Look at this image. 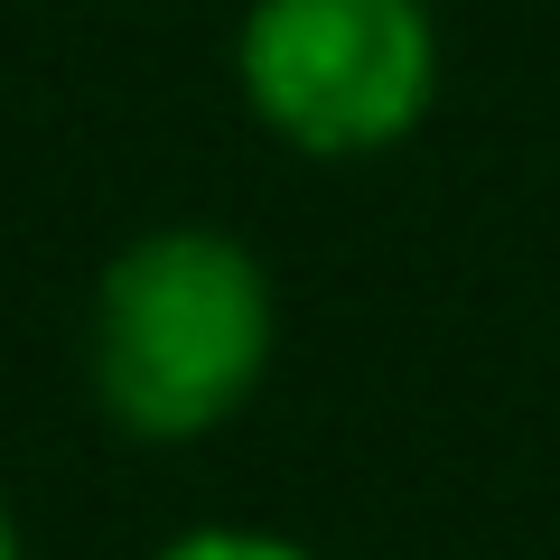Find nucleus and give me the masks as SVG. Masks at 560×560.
Wrapping results in <instances>:
<instances>
[{"instance_id": "1", "label": "nucleus", "mask_w": 560, "mask_h": 560, "mask_svg": "<svg viewBox=\"0 0 560 560\" xmlns=\"http://www.w3.org/2000/svg\"><path fill=\"white\" fill-rule=\"evenodd\" d=\"M280 300L253 243L215 224H160L113 253L94 290V401L121 440L187 448L243 411L271 374Z\"/></svg>"}, {"instance_id": "2", "label": "nucleus", "mask_w": 560, "mask_h": 560, "mask_svg": "<svg viewBox=\"0 0 560 560\" xmlns=\"http://www.w3.org/2000/svg\"><path fill=\"white\" fill-rule=\"evenodd\" d=\"M253 121L308 160H374L440 103L430 0H253L234 38Z\"/></svg>"}, {"instance_id": "3", "label": "nucleus", "mask_w": 560, "mask_h": 560, "mask_svg": "<svg viewBox=\"0 0 560 560\" xmlns=\"http://www.w3.org/2000/svg\"><path fill=\"white\" fill-rule=\"evenodd\" d=\"M150 560H308L300 541H280V533H253V523H206V533H178L168 551Z\"/></svg>"}, {"instance_id": "4", "label": "nucleus", "mask_w": 560, "mask_h": 560, "mask_svg": "<svg viewBox=\"0 0 560 560\" xmlns=\"http://www.w3.org/2000/svg\"><path fill=\"white\" fill-rule=\"evenodd\" d=\"M0 560H28V551H20V523H10V504H0Z\"/></svg>"}]
</instances>
